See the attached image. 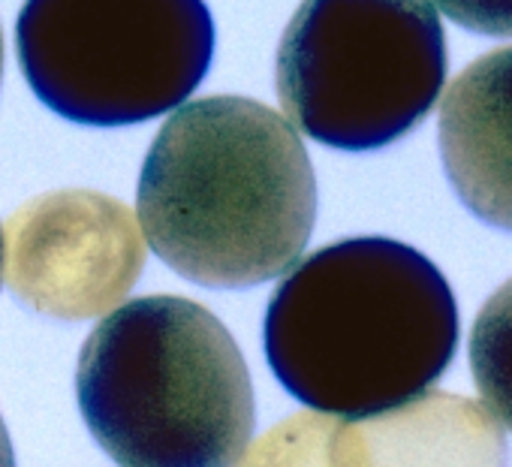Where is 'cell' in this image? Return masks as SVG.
I'll return each mask as SVG.
<instances>
[{"instance_id":"cell-1","label":"cell","mask_w":512,"mask_h":467,"mask_svg":"<svg viewBox=\"0 0 512 467\" xmlns=\"http://www.w3.org/2000/svg\"><path fill=\"white\" fill-rule=\"evenodd\" d=\"M317 178L293 124L260 100L178 106L148 148L139 223L181 278L244 290L284 275L308 248Z\"/></svg>"},{"instance_id":"cell-2","label":"cell","mask_w":512,"mask_h":467,"mask_svg":"<svg viewBox=\"0 0 512 467\" xmlns=\"http://www.w3.org/2000/svg\"><path fill=\"white\" fill-rule=\"evenodd\" d=\"M278 383L314 413L368 419L425 395L452 365L458 305L440 269L383 236L314 251L263 323Z\"/></svg>"},{"instance_id":"cell-3","label":"cell","mask_w":512,"mask_h":467,"mask_svg":"<svg viewBox=\"0 0 512 467\" xmlns=\"http://www.w3.org/2000/svg\"><path fill=\"white\" fill-rule=\"evenodd\" d=\"M76 398L121 467H235L256 419L238 344L181 296L115 308L79 353Z\"/></svg>"},{"instance_id":"cell-4","label":"cell","mask_w":512,"mask_h":467,"mask_svg":"<svg viewBox=\"0 0 512 467\" xmlns=\"http://www.w3.org/2000/svg\"><path fill=\"white\" fill-rule=\"evenodd\" d=\"M278 97L314 142L365 154L410 133L446 82L431 0H302L278 46Z\"/></svg>"},{"instance_id":"cell-5","label":"cell","mask_w":512,"mask_h":467,"mask_svg":"<svg viewBox=\"0 0 512 467\" xmlns=\"http://www.w3.org/2000/svg\"><path fill=\"white\" fill-rule=\"evenodd\" d=\"M22 73L43 106L82 127L166 115L214 58L205 0H25L16 22Z\"/></svg>"},{"instance_id":"cell-6","label":"cell","mask_w":512,"mask_h":467,"mask_svg":"<svg viewBox=\"0 0 512 467\" xmlns=\"http://www.w3.org/2000/svg\"><path fill=\"white\" fill-rule=\"evenodd\" d=\"M145 245L133 211L97 190H55L25 202L0 236V269L31 311L76 323L112 311L133 290Z\"/></svg>"},{"instance_id":"cell-7","label":"cell","mask_w":512,"mask_h":467,"mask_svg":"<svg viewBox=\"0 0 512 467\" xmlns=\"http://www.w3.org/2000/svg\"><path fill=\"white\" fill-rule=\"evenodd\" d=\"M437 136L464 208L512 232V46L482 55L449 85Z\"/></svg>"},{"instance_id":"cell-8","label":"cell","mask_w":512,"mask_h":467,"mask_svg":"<svg viewBox=\"0 0 512 467\" xmlns=\"http://www.w3.org/2000/svg\"><path fill=\"white\" fill-rule=\"evenodd\" d=\"M338 467H509L503 425L473 398L425 392L386 413L338 422Z\"/></svg>"},{"instance_id":"cell-9","label":"cell","mask_w":512,"mask_h":467,"mask_svg":"<svg viewBox=\"0 0 512 467\" xmlns=\"http://www.w3.org/2000/svg\"><path fill=\"white\" fill-rule=\"evenodd\" d=\"M470 371L491 416L512 431V281H506L473 320Z\"/></svg>"},{"instance_id":"cell-10","label":"cell","mask_w":512,"mask_h":467,"mask_svg":"<svg viewBox=\"0 0 512 467\" xmlns=\"http://www.w3.org/2000/svg\"><path fill=\"white\" fill-rule=\"evenodd\" d=\"M335 416L299 413L256 440L238 467H338L335 464Z\"/></svg>"},{"instance_id":"cell-11","label":"cell","mask_w":512,"mask_h":467,"mask_svg":"<svg viewBox=\"0 0 512 467\" xmlns=\"http://www.w3.org/2000/svg\"><path fill=\"white\" fill-rule=\"evenodd\" d=\"M437 13L482 37H512V0H431Z\"/></svg>"},{"instance_id":"cell-12","label":"cell","mask_w":512,"mask_h":467,"mask_svg":"<svg viewBox=\"0 0 512 467\" xmlns=\"http://www.w3.org/2000/svg\"><path fill=\"white\" fill-rule=\"evenodd\" d=\"M0 467H16V455H13V443L4 425V416H0Z\"/></svg>"},{"instance_id":"cell-13","label":"cell","mask_w":512,"mask_h":467,"mask_svg":"<svg viewBox=\"0 0 512 467\" xmlns=\"http://www.w3.org/2000/svg\"><path fill=\"white\" fill-rule=\"evenodd\" d=\"M0 79H4V34H0Z\"/></svg>"}]
</instances>
